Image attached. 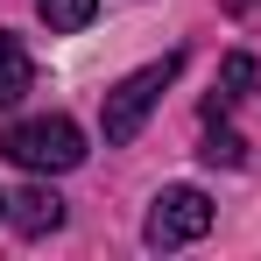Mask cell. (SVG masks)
Returning a JSON list of instances; mask_svg holds the SVG:
<instances>
[{"label":"cell","instance_id":"obj_3","mask_svg":"<svg viewBox=\"0 0 261 261\" xmlns=\"http://www.w3.org/2000/svg\"><path fill=\"white\" fill-rule=\"evenodd\" d=\"M205 233H212V198H205L198 184H170V191H155L148 226H141V240H148L155 254L191 247V240H205Z\"/></svg>","mask_w":261,"mask_h":261},{"label":"cell","instance_id":"obj_2","mask_svg":"<svg viewBox=\"0 0 261 261\" xmlns=\"http://www.w3.org/2000/svg\"><path fill=\"white\" fill-rule=\"evenodd\" d=\"M0 155L21 163L36 176H57V170H78L85 163V127L71 113H36V120H14L0 134Z\"/></svg>","mask_w":261,"mask_h":261},{"label":"cell","instance_id":"obj_1","mask_svg":"<svg viewBox=\"0 0 261 261\" xmlns=\"http://www.w3.org/2000/svg\"><path fill=\"white\" fill-rule=\"evenodd\" d=\"M176 71H184V49H170V57H155V64L127 71L120 85L106 92V106H99V134H106V148H127L134 134H141V120L155 113V99L176 85Z\"/></svg>","mask_w":261,"mask_h":261},{"label":"cell","instance_id":"obj_8","mask_svg":"<svg viewBox=\"0 0 261 261\" xmlns=\"http://www.w3.org/2000/svg\"><path fill=\"white\" fill-rule=\"evenodd\" d=\"M198 155H205V163H226V170H240V163H247V141H240V134L233 127H205V148H198Z\"/></svg>","mask_w":261,"mask_h":261},{"label":"cell","instance_id":"obj_5","mask_svg":"<svg viewBox=\"0 0 261 261\" xmlns=\"http://www.w3.org/2000/svg\"><path fill=\"white\" fill-rule=\"evenodd\" d=\"M261 85V64L247 57V49H233L226 64H219V85H212V99H205V120H219V113H233L247 92Z\"/></svg>","mask_w":261,"mask_h":261},{"label":"cell","instance_id":"obj_4","mask_svg":"<svg viewBox=\"0 0 261 261\" xmlns=\"http://www.w3.org/2000/svg\"><path fill=\"white\" fill-rule=\"evenodd\" d=\"M7 219H14V233H21V240H43V233L64 226V198H57L49 184H29L21 198H7Z\"/></svg>","mask_w":261,"mask_h":261},{"label":"cell","instance_id":"obj_7","mask_svg":"<svg viewBox=\"0 0 261 261\" xmlns=\"http://www.w3.org/2000/svg\"><path fill=\"white\" fill-rule=\"evenodd\" d=\"M36 14H43L49 36H78V29H92L99 0H36Z\"/></svg>","mask_w":261,"mask_h":261},{"label":"cell","instance_id":"obj_9","mask_svg":"<svg viewBox=\"0 0 261 261\" xmlns=\"http://www.w3.org/2000/svg\"><path fill=\"white\" fill-rule=\"evenodd\" d=\"M0 219H7V198H0Z\"/></svg>","mask_w":261,"mask_h":261},{"label":"cell","instance_id":"obj_6","mask_svg":"<svg viewBox=\"0 0 261 261\" xmlns=\"http://www.w3.org/2000/svg\"><path fill=\"white\" fill-rule=\"evenodd\" d=\"M36 85V64H29V49H21V36H7L0 29V113L7 106H21V92Z\"/></svg>","mask_w":261,"mask_h":261}]
</instances>
